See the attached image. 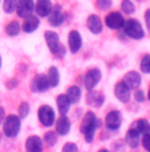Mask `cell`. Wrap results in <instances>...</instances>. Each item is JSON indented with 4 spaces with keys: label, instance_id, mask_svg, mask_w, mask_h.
Here are the masks:
<instances>
[{
    "label": "cell",
    "instance_id": "6da1fadb",
    "mask_svg": "<svg viewBox=\"0 0 150 152\" xmlns=\"http://www.w3.org/2000/svg\"><path fill=\"white\" fill-rule=\"evenodd\" d=\"M100 119L96 118V115L92 111H88L84 115L81 121V126H80V131L84 135V139L87 143H92L94 139V132L97 128H100Z\"/></svg>",
    "mask_w": 150,
    "mask_h": 152
},
{
    "label": "cell",
    "instance_id": "7a4b0ae2",
    "mask_svg": "<svg viewBox=\"0 0 150 152\" xmlns=\"http://www.w3.org/2000/svg\"><path fill=\"white\" fill-rule=\"evenodd\" d=\"M45 42L52 53H55L58 58H63L65 53V48L60 44V37L55 31H47L45 32Z\"/></svg>",
    "mask_w": 150,
    "mask_h": 152
},
{
    "label": "cell",
    "instance_id": "3957f363",
    "mask_svg": "<svg viewBox=\"0 0 150 152\" xmlns=\"http://www.w3.org/2000/svg\"><path fill=\"white\" fill-rule=\"evenodd\" d=\"M20 118L16 115H8L5 116L4 123H3V132L7 137H15L17 136L20 131Z\"/></svg>",
    "mask_w": 150,
    "mask_h": 152
},
{
    "label": "cell",
    "instance_id": "277c9868",
    "mask_svg": "<svg viewBox=\"0 0 150 152\" xmlns=\"http://www.w3.org/2000/svg\"><path fill=\"white\" fill-rule=\"evenodd\" d=\"M124 31L129 37L136 39V40H140L145 36L142 26H141V23L138 20H136V19H128V20H125Z\"/></svg>",
    "mask_w": 150,
    "mask_h": 152
},
{
    "label": "cell",
    "instance_id": "5b68a950",
    "mask_svg": "<svg viewBox=\"0 0 150 152\" xmlns=\"http://www.w3.org/2000/svg\"><path fill=\"white\" fill-rule=\"evenodd\" d=\"M37 116H39L40 123L44 127H52L53 123H55V111H53L52 107L44 104L39 108L37 111Z\"/></svg>",
    "mask_w": 150,
    "mask_h": 152
},
{
    "label": "cell",
    "instance_id": "8992f818",
    "mask_svg": "<svg viewBox=\"0 0 150 152\" xmlns=\"http://www.w3.org/2000/svg\"><path fill=\"white\" fill-rule=\"evenodd\" d=\"M105 24L110 29H121V28H124L125 19H124V16H122L120 12L113 11V12H110V13H108V15H106Z\"/></svg>",
    "mask_w": 150,
    "mask_h": 152
},
{
    "label": "cell",
    "instance_id": "52a82bcc",
    "mask_svg": "<svg viewBox=\"0 0 150 152\" xmlns=\"http://www.w3.org/2000/svg\"><path fill=\"white\" fill-rule=\"evenodd\" d=\"M101 80V71L98 68H92L87 72L84 79V84H85V88L88 91H93L96 86L98 84V81Z\"/></svg>",
    "mask_w": 150,
    "mask_h": 152
},
{
    "label": "cell",
    "instance_id": "ba28073f",
    "mask_svg": "<svg viewBox=\"0 0 150 152\" xmlns=\"http://www.w3.org/2000/svg\"><path fill=\"white\" fill-rule=\"evenodd\" d=\"M121 123H122V118H121V112L120 111H110L108 112L105 118V126L108 127L110 131H116L121 127Z\"/></svg>",
    "mask_w": 150,
    "mask_h": 152
},
{
    "label": "cell",
    "instance_id": "9c48e42d",
    "mask_svg": "<svg viewBox=\"0 0 150 152\" xmlns=\"http://www.w3.org/2000/svg\"><path fill=\"white\" fill-rule=\"evenodd\" d=\"M35 10V3L31 1V0H23V1H17V5H16V12L20 18H28L33 13Z\"/></svg>",
    "mask_w": 150,
    "mask_h": 152
},
{
    "label": "cell",
    "instance_id": "30bf717a",
    "mask_svg": "<svg viewBox=\"0 0 150 152\" xmlns=\"http://www.w3.org/2000/svg\"><path fill=\"white\" fill-rule=\"evenodd\" d=\"M141 80H142V79H141V75L138 74L137 71H129L128 74H125L122 83H124L129 89H137L141 84Z\"/></svg>",
    "mask_w": 150,
    "mask_h": 152
},
{
    "label": "cell",
    "instance_id": "8fae6325",
    "mask_svg": "<svg viewBox=\"0 0 150 152\" xmlns=\"http://www.w3.org/2000/svg\"><path fill=\"white\" fill-rule=\"evenodd\" d=\"M48 88H49V83L45 75H37L31 83V89L33 92H44Z\"/></svg>",
    "mask_w": 150,
    "mask_h": 152
},
{
    "label": "cell",
    "instance_id": "7c38bea8",
    "mask_svg": "<svg viewBox=\"0 0 150 152\" xmlns=\"http://www.w3.org/2000/svg\"><path fill=\"white\" fill-rule=\"evenodd\" d=\"M114 95L122 103H128L130 100V89L125 86L122 81H118V83L114 86Z\"/></svg>",
    "mask_w": 150,
    "mask_h": 152
},
{
    "label": "cell",
    "instance_id": "4fadbf2b",
    "mask_svg": "<svg viewBox=\"0 0 150 152\" xmlns=\"http://www.w3.org/2000/svg\"><path fill=\"white\" fill-rule=\"evenodd\" d=\"M68 44H69V50H71V52H73V53L79 52L80 48H81V45H82V39H81L80 32H77V31L69 32Z\"/></svg>",
    "mask_w": 150,
    "mask_h": 152
},
{
    "label": "cell",
    "instance_id": "5bb4252c",
    "mask_svg": "<svg viewBox=\"0 0 150 152\" xmlns=\"http://www.w3.org/2000/svg\"><path fill=\"white\" fill-rule=\"evenodd\" d=\"M52 10H53V5L49 0H40V1L35 3V11H36L37 16H40V18L49 16Z\"/></svg>",
    "mask_w": 150,
    "mask_h": 152
},
{
    "label": "cell",
    "instance_id": "9a60e30c",
    "mask_svg": "<svg viewBox=\"0 0 150 152\" xmlns=\"http://www.w3.org/2000/svg\"><path fill=\"white\" fill-rule=\"evenodd\" d=\"M56 134L65 136L69 131H71V121L65 115H61L60 118L56 120Z\"/></svg>",
    "mask_w": 150,
    "mask_h": 152
},
{
    "label": "cell",
    "instance_id": "2e32d148",
    "mask_svg": "<svg viewBox=\"0 0 150 152\" xmlns=\"http://www.w3.org/2000/svg\"><path fill=\"white\" fill-rule=\"evenodd\" d=\"M27 152H43V140L36 135H32L25 142Z\"/></svg>",
    "mask_w": 150,
    "mask_h": 152
},
{
    "label": "cell",
    "instance_id": "e0dca14e",
    "mask_svg": "<svg viewBox=\"0 0 150 152\" xmlns=\"http://www.w3.org/2000/svg\"><path fill=\"white\" fill-rule=\"evenodd\" d=\"M40 26V20L37 16L35 15H31L28 16V18L24 19L23 21V26H21V29H23L24 32H27V34H31V32H35L37 28H39Z\"/></svg>",
    "mask_w": 150,
    "mask_h": 152
},
{
    "label": "cell",
    "instance_id": "ac0fdd59",
    "mask_svg": "<svg viewBox=\"0 0 150 152\" xmlns=\"http://www.w3.org/2000/svg\"><path fill=\"white\" fill-rule=\"evenodd\" d=\"M87 26L92 34H100L102 31V21H101L100 16L97 15H89L87 19Z\"/></svg>",
    "mask_w": 150,
    "mask_h": 152
},
{
    "label": "cell",
    "instance_id": "d6986e66",
    "mask_svg": "<svg viewBox=\"0 0 150 152\" xmlns=\"http://www.w3.org/2000/svg\"><path fill=\"white\" fill-rule=\"evenodd\" d=\"M64 20H65V16H64V13L61 12V10L58 7L53 8L52 12H50L49 16H48V21H49V24L53 27L61 26V24L64 23Z\"/></svg>",
    "mask_w": 150,
    "mask_h": 152
},
{
    "label": "cell",
    "instance_id": "ffe728a7",
    "mask_svg": "<svg viewBox=\"0 0 150 152\" xmlns=\"http://www.w3.org/2000/svg\"><path fill=\"white\" fill-rule=\"evenodd\" d=\"M125 140H126L128 145H129L130 148H137L138 144H140L141 136L136 128H130V129H128L126 135H125Z\"/></svg>",
    "mask_w": 150,
    "mask_h": 152
},
{
    "label": "cell",
    "instance_id": "44dd1931",
    "mask_svg": "<svg viewBox=\"0 0 150 152\" xmlns=\"http://www.w3.org/2000/svg\"><path fill=\"white\" fill-rule=\"evenodd\" d=\"M65 96H66V99L69 100L71 104H74V103H77L81 99V88H80L79 86H71L66 89Z\"/></svg>",
    "mask_w": 150,
    "mask_h": 152
},
{
    "label": "cell",
    "instance_id": "7402d4cb",
    "mask_svg": "<svg viewBox=\"0 0 150 152\" xmlns=\"http://www.w3.org/2000/svg\"><path fill=\"white\" fill-rule=\"evenodd\" d=\"M87 102L90 105H94V107H101L104 104V95L101 92H93L90 91L87 96Z\"/></svg>",
    "mask_w": 150,
    "mask_h": 152
},
{
    "label": "cell",
    "instance_id": "603a6c76",
    "mask_svg": "<svg viewBox=\"0 0 150 152\" xmlns=\"http://www.w3.org/2000/svg\"><path fill=\"white\" fill-rule=\"evenodd\" d=\"M56 102H57V108H58V111H60V113L66 116L69 108H71V103H69V100L66 99V96L64 94L58 95L57 99H56Z\"/></svg>",
    "mask_w": 150,
    "mask_h": 152
},
{
    "label": "cell",
    "instance_id": "cb8c5ba5",
    "mask_svg": "<svg viewBox=\"0 0 150 152\" xmlns=\"http://www.w3.org/2000/svg\"><path fill=\"white\" fill-rule=\"evenodd\" d=\"M48 83H49V87H57L58 83H60V74H58V69L56 67H50L48 69Z\"/></svg>",
    "mask_w": 150,
    "mask_h": 152
},
{
    "label": "cell",
    "instance_id": "d4e9b609",
    "mask_svg": "<svg viewBox=\"0 0 150 152\" xmlns=\"http://www.w3.org/2000/svg\"><path fill=\"white\" fill-rule=\"evenodd\" d=\"M134 128L137 129L138 134H142V135H148L150 134V123L146 119H140V120L136 121L134 124Z\"/></svg>",
    "mask_w": 150,
    "mask_h": 152
},
{
    "label": "cell",
    "instance_id": "484cf974",
    "mask_svg": "<svg viewBox=\"0 0 150 152\" xmlns=\"http://www.w3.org/2000/svg\"><path fill=\"white\" fill-rule=\"evenodd\" d=\"M21 31V26L19 21L16 20H12L9 21V23L5 26V32H7L8 36H16V35H19Z\"/></svg>",
    "mask_w": 150,
    "mask_h": 152
},
{
    "label": "cell",
    "instance_id": "4316f807",
    "mask_svg": "<svg viewBox=\"0 0 150 152\" xmlns=\"http://www.w3.org/2000/svg\"><path fill=\"white\" fill-rule=\"evenodd\" d=\"M44 142L47 143L49 147H52V145H55L56 143H57V134H56L55 131H49L47 132V134L44 135Z\"/></svg>",
    "mask_w": 150,
    "mask_h": 152
},
{
    "label": "cell",
    "instance_id": "83f0119b",
    "mask_svg": "<svg viewBox=\"0 0 150 152\" xmlns=\"http://www.w3.org/2000/svg\"><path fill=\"white\" fill-rule=\"evenodd\" d=\"M16 5H17V1H13V0H5L3 3V10H4L5 13H12L16 11Z\"/></svg>",
    "mask_w": 150,
    "mask_h": 152
},
{
    "label": "cell",
    "instance_id": "f1b7e54d",
    "mask_svg": "<svg viewBox=\"0 0 150 152\" xmlns=\"http://www.w3.org/2000/svg\"><path fill=\"white\" fill-rule=\"evenodd\" d=\"M141 71L145 74H150V53L141 59Z\"/></svg>",
    "mask_w": 150,
    "mask_h": 152
},
{
    "label": "cell",
    "instance_id": "f546056e",
    "mask_svg": "<svg viewBox=\"0 0 150 152\" xmlns=\"http://www.w3.org/2000/svg\"><path fill=\"white\" fill-rule=\"evenodd\" d=\"M29 113V104L27 102H21L20 105H19V118L24 119L27 118Z\"/></svg>",
    "mask_w": 150,
    "mask_h": 152
},
{
    "label": "cell",
    "instance_id": "4dcf8cb0",
    "mask_svg": "<svg viewBox=\"0 0 150 152\" xmlns=\"http://www.w3.org/2000/svg\"><path fill=\"white\" fill-rule=\"evenodd\" d=\"M121 8H122V11H124L125 13H128V15H132V13L134 12V10H136L133 1H129V0H125V1H122L121 3Z\"/></svg>",
    "mask_w": 150,
    "mask_h": 152
},
{
    "label": "cell",
    "instance_id": "1f68e13d",
    "mask_svg": "<svg viewBox=\"0 0 150 152\" xmlns=\"http://www.w3.org/2000/svg\"><path fill=\"white\" fill-rule=\"evenodd\" d=\"M61 152H79V148H77V145L74 144V143H65V144L63 145V150Z\"/></svg>",
    "mask_w": 150,
    "mask_h": 152
},
{
    "label": "cell",
    "instance_id": "d6a6232c",
    "mask_svg": "<svg viewBox=\"0 0 150 152\" xmlns=\"http://www.w3.org/2000/svg\"><path fill=\"white\" fill-rule=\"evenodd\" d=\"M142 145H144V148H145L146 151L150 152V134L144 135V137H142Z\"/></svg>",
    "mask_w": 150,
    "mask_h": 152
},
{
    "label": "cell",
    "instance_id": "836d02e7",
    "mask_svg": "<svg viewBox=\"0 0 150 152\" xmlns=\"http://www.w3.org/2000/svg\"><path fill=\"white\" fill-rule=\"evenodd\" d=\"M96 5H97L100 10H106V8H109L112 5V1H108V0H105V1H102V0H98V1L96 3Z\"/></svg>",
    "mask_w": 150,
    "mask_h": 152
},
{
    "label": "cell",
    "instance_id": "e575fe53",
    "mask_svg": "<svg viewBox=\"0 0 150 152\" xmlns=\"http://www.w3.org/2000/svg\"><path fill=\"white\" fill-rule=\"evenodd\" d=\"M134 97L137 102H144V100H145V94H144V91H141V89H137V91L134 92Z\"/></svg>",
    "mask_w": 150,
    "mask_h": 152
},
{
    "label": "cell",
    "instance_id": "d590c367",
    "mask_svg": "<svg viewBox=\"0 0 150 152\" xmlns=\"http://www.w3.org/2000/svg\"><path fill=\"white\" fill-rule=\"evenodd\" d=\"M145 23H146V27H148V29L150 32V8L145 12Z\"/></svg>",
    "mask_w": 150,
    "mask_h": 152
},
{
    "label": "cell",
    "instance_id": "8d00e7d4",
    "mask_svg": "<svg viewBox=\"0 0 150 152\" xmlns=\"http://www.w3.org/2000/svg\"><path fill=\"white\" fill-rule=\"evenodd\" d=\"M17 79H11V80L7 81V87L8 88H15L16 86H17Z\"/></svg>",
    "mask_w": 150,
    "mask_h": 152
},
{
    "label": "cell",
    "instance_id": "74e56055",
    "mask_svg": "<svg viewBox=\"0 0 150 152\" xmlns=\"http://www.w3.org/2000/svg\"><path fill=\"white\" fill-rule=\"evenodd\" d=\"M4 119H5V112H4V110L0 107V123H1Z\"/></svg>",
    "mask_w": 150,
    "mask_h": 152
},
{
    "label": "cell",
    "instance_id": "f35d334b",
    "mask_svg": "<svg viewBox=\"0 0 150 152\" xmlns=\"http://www.w3.org/2000/svg\"><path fill=\"white\" fill-rule=\"evenodd\" d=\"M98 152H109V151H108V150H105V148H102V150H100Z\"/></svg>",
    "mask_w": 150,
    "mask_h": 152
},
{
    "label": "cell",
    "instance_id": "ab89813d",
    "mask_svg": "<svg viewBox=\"0 0 150 152\" xmlns=\"http://www.w3.org/2000/svg\"><path fill=\"white\" fill-rule=\"evenodd\" d=\"M148 96H149V100H150V88H149V95H148Z\"/></svg>",
    "mask_w": 150,
    "mask_h": 152
},
{
    "label": "cell",
    "instance_id": "60d3db41",
    "mask_svg": "<svg viewBox=\"0 0 150 152\" xmlns=\"http://www.w3.org/2000/svg\"><path fill=\"white\" fill-rule=\"evenodd\" d=\"M0 67H1V58H0Z\"/></svg>",
    "mask_w": 150,
    "mask_h": 152
}]
</instances>
